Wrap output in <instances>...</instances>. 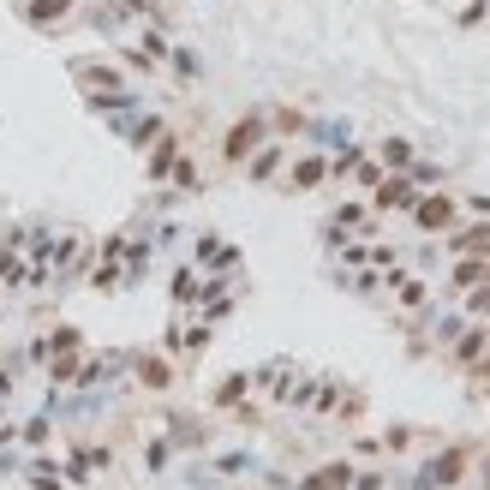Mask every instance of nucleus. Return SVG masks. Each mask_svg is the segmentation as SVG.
Returning <instances> with one entry per match:
<instances>
[{
    "label": "nucleus",
    "instance_id": "nucleus-1",
    "mask_svg": "<svg viewBox=\"0 0 490 490\" xmlns=\"http://www.w3.org/2000/svg\"><path fill=\"white\" fill-rule=\"evenodd\" d=\"M258 144H270V120H258V114H251V120H240V126L228 132L221 156H228V162H251V150H258Z\"/></svg>",
    "mask_w": 490,
    "mask_h": 490
},
{
    "label": "nucleus",
    "instance_id": "nucleus-2",
    "mask_svg": "<svg viewBox=\"0 0 490 490\" xmlns=\"http://www.w3.org/2000/svg\"><path fill=\"white\" fill-rule=\"evenodd\" d=\"M413 203H418V180L407 168L377 180V210H413Z\"/></svg>",
    "mask_w": 490,
    "mask_h": 490
},
{
    "label": "nucleus",
    "instance_id": "nucleus-3",
    "mask_svg": "<svg viewBox=\"0 0 490 490\" xmlns=\"http://www.w3.org/2000/svg\"><path fill=\"white\" fill-rule=\"evenodd\" d=\"M413 221L425 233H443V228H455V198H443V191H431V198H425V191H418V203H413Z\"/></svg>",
    "mask_w": 490,
    "mask_h": 490
},
{
    "label": "nucleus",
    "instance_id": "nucleus-4",
    "mask_svg": "<svg viewBox=\"0 0 490 490\" xmlns=\"http://www.w3.org/2000/svg\"><path fill=\"white\" fill-rule=\"evenodd\" d=\"M466 478V448H448V455H436V461H425V473H418V485H461Z\"/></svg>",
    "mask_w": 490,
    "mask_h": 490
},
{
    "label": "nucleus",
    "instance_id": "nucleus-5",
    "mask_svg": "<svg viewBox=\"0 0 490 490\" xmlns=\"http://www.w3.org/2000/svg\"><path fill=\"white\" fill-rule=\"evenodd\" d=\"M78 0H24L18 13H24V24H36V30H48V24H60V18L73 13Z\"/></svg>",
    "mask_w": 490,
    "mask_h": 490
},
{
    "label": "nucleus",
    "instance_id": "nucleus-6",
    "mask_svg": "<svg viewBox=\"0 0 490 490\" xmlns=\"http://www.w3.org/2000/svg\"><path fill=\"white\" fill-rule=\"evenodd\" d=\"M448 251H455V258H485V251H490V228H485V221H473V228L448 233Z\"/></svg>",
    "mask_w": 490,
    "mask_h": 490
},
{
    "label": "nucleus",
    "instance_id": "nucleus-7",
    "mask_svg": "<svg viewBox=\"0 0 490 490\" xmlns=\"http://www.w3.org/2000/svg\"><path fill=\"white\" fill-rule=\"evenodd\" d=\"M299 490H353V466H347V461H329V466H318V473L305 478Z\"/></svg>",
    "mask_w": 490,
    "mask_h": 490
},
{
    "label": "nucleus",
    "instance_id": "nucleus-8",
    "mask_svg": "<svg viewBox=\"0 0 490 490\" xmlns=\"http://www.w3.org/2000/svg\"><path fill=\"white\" fill-rule=\"evenodd\" d=\"M288 180H293V191H318L323 180H329V162H323V156H305V162H293Z\"/></svg>",
    "mask_w": 490,
    "mask_h": 490
},
{
    "label": "nucleus",
    "instance_id": "nucleus-9",
    "mask_svg": "<svg viewBox=\"0 0 490 490\" xmlns=\"http://www.w3.org/2000/svg\"><path fill=\"white\" fill-rule=\"evenodd\" d=\"M138 383H144V389H168V383H173V365L156 359V353H144V359H138Z\"/></svg>",
    "mask_w": 490,
    "mask_h": 490
},
{
    "label": "nucleus",
    "instance_id": "nucleus-10",
    "mask_svg": "<svg viewBox=\"0 0 490 490\" xmlns=\"http://www.w3.org/2000/svg\"><path fill=\"white\" fill-rule=\"evenodd\" d=\"M478 281H490V263L485 258H461V263H455V288H461V293H473Z\"/></svg>",
    "mask_w": 490,
    "mask_h": 490
},
{
    "label": "nucleus",
    "instance_id": "nucleus-11",
    "mask_svg": "<svg viewBox=\"0 0 490 490\" xmlns=\"http://www.w3.org/2000/svg\"><path fill=\"white\" fill-rule=\"evenodd\" d=\"M485 347H490L485 329H461V335H455V359H461V365H478V353H485Z\"/></svg>",
    "mask_w": 490,
    "mask_h": 490
},
{
    "label": "nucleus",
    "instance_id": "nucleus-12",
    "mask_svg": "<svg viewBox=\"0 0 490 490\" xmlns=\"http://www.w3.org/2000/svg\"><path fill=\"white\" fill-rule=\"evenodd\" d=\"M389 288H395V299H401V305H425V281H413L407 270H389Z\"/></svg>",
    "mask_w": 490,
    "mask_h": 490
},
{
    "label": "nucleus",
    "instance_id": "nucleus-13",
    "mask_svg": "<svg viewBox=\"0 0 490 490\" xmlns=\"http://www.w3.org/2000/svg\"><path fill=\"white\" fill-rule=\"evenodd\" d=\"M275 168H281V144H258L251 150V180H270Z\"/></svg>",
    "mask_w": 490,
    "mask_h": 490
},
{
    "label": "nucleus",
    "instance_id": "nucleus-14",
    "mask_svg": "<svg viewBox=\"0 0 490 490\" xmlns=\"http://www.w3.org/2000/svg\"><path fill=\"white\" fill-rule=\"evenodd\" d=\"M173 162H180V138H173V132H162V144H156V156H150V173H168Z\"/></svg>",
    "mask_w": 490,
    "mask_h": 490
},
{
    "label": "nucleus",
    "instance_id": "nucleus-15",
    "mask_svg": "<svg viewBox=\"0 0 490 490\" xmlns=\"http://www.w3.org/2000/svg\"><path fill=\"white\" fill-rule=\"evenodd\" d=\"M78 371H84V365H78V353H54V365H48V377H54V383H78Z\"/></svg>",
    "mask_w": 490,
    "mask_h": 490
},
{
    "label": "nucleus",
    "instance_id": "nucleus-16",
    "mask_svg": "<svg viewBox=\"0 0 490 490\" xmlns=\"http://www.w3.org/2000/svg\"><path fill=\"white\" fill-rule=\"evenodd\" d=\"M383 162H389V168H413V144H407V138H389V144H383Z\"/></svg>",
    "mask_w": 490,
    "mask_h": 490
},
{
    "label": "nucleus",
    "instance_id": "nucleus-17",
    "mask_svg": "<svg viewBox=\"0 0 490 490\" xmlns=\"http://www.w3.org/2000/svg\"><path fill=\"white\" fill-rule=\"evenodd\" d=\"M198 275H191V270H180V275H173V299H180V305H191V299H198Z\"/></svg>",
    "mask_w": 490,
    "mask_h": 490
},
{
    "label": "nucleus",
    "instance_id": "nucleus-18",
    "mask_svg": "<svg viewBox=\"0 0 490 490\" xmlns=\"http://www.w3.org/2000/svg\"><path fill=\"white\" fill-rule=\"evenodd\" d=\"M245 389H251V377H228V383H221V389H216V407H233V401H240Z\"/></svg>",
    "mask_w": 490,
    "mask_h": 490
},
{
    "label": "nucleus",
    "instance_id": "nucleus-19",
    "mask_svg": "<svg viewBox=\"0 0 490 490\" xmlns=\"http://www.w3.org/2000/svg\"><path fill=\"white\" fill-rule=\"evenodd\" d=\"M78 347H84V335H78V329H54L48 353H78Z\"/></svg>",
    "mask_w": 490,
    "mask_h": 490
},
{
    "label": "nucleus",
    "instance_id": "nucleus-20",
    "mask_svg": "<svg viewBox=\"0 0 490 490\" xmlns=\"http://www.w3.org/2000/svg\"><path fill=\"white\" fill-rule=\"evenodd\" d=\"M466 311H473V318H490V288H485V281L466 293Z\"/></svg>",
    "mask_w": 490,
    "mask_h": 490
},
{
    "label": "nucleus",
    "instance_id": "nucleus-21",
    "mask_svg": "<svg viewBox=\"0 0 490 490\" xmlns=\"http://www.w3.org/2000/svg\"><path fill=\"white\" fill-rule=\"evenodd\" d=\"M335 228H365V210L359 203H341V210H335Z\"/></svg>",
    "mask_w": 490,
    "mask_h": 490
},
{
    "label": "nucleus",
    "instance_id": "nucleus-22",
    "mask_svg": "<svg viewBox=\"0 0 490 490\" xmlns=\"http://www.w3.org/2000/svg\"><path fill=\"white\" fill-rule=\"evenodd\" d=\"M353 168H359V186H371V191H377V180H383V168H377V162H353Z\"/></svg>",
    "mask_w": 490,
    "mask_h": 490
},
{
    "label": "nucleus",
    "instance_id": "nucleus-23",
    "mask_svg": "<svg viewBox=\"0 0 490 490\" xmlns=\"http://www.w3.org/2000/svg\"><path fill=\"white\" fill-rule=\"evenodd\" d=\"M377 485H383L377 473H353V490H377Z\"/></svg>",
    "mask_w": 490,
    "mask_h": 490
},
{
    "label": "nucleus",
    "instance_id": "nucleus-24",
    "mask_svg": "<svg viewBox=\"0 0 490 490\" xmlns=\"http://www.w3.org/2000/svg\"><path fill=\"white\" fill-rule=\"evenodd\" d=\"M485 485H490V461H485Z\"/></svg>",
    "mask_w": 490,
    "mask_h": 490
},
{
    "label": "nucleus",
    "instance_id": "nucleus-25",
    "mask_svg": "<svg viewBox=\"0 0 490 490\" xmlns=\"http://www.w3.org/2000/svg\"><path fill=\"white\" fill-rule=\"evenodd\" d=\"M485 335H490V329H485Z\"/></svg>",
    "mask_w": 490,
    "mask_h": 490
}]
</instances>
